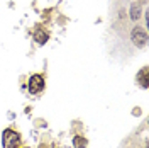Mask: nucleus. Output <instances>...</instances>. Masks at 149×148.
I'll return each instance as SVG.
<instances>
[{
  "instance_id": "nucleus-1",
  "label": "nucleus",
  "mask_w": 149,
  "mask_h": 148,
  "mask_svg": "<svg viewBox=\"0 0 149 148\" xmlns=\"http://www.w3.org/2000/svg\"><path fill=\"white\" fill-rule=\"evenodd\" d=\"M2 141H3V148H19L20 147V136H19L14 130L3 131Z\"/></svg>"
},
{
  "instance_id": "nucleus-2",
  "label": "nucleus",
  "mask_w": 149,
  "mask_h": 148,
  "mask_svg": "<svg viewBox=\"0 0 149 148\" xmlns=\"http://www.w3.org/2000/svg\"><path fill=\"white\" fill-rule=\"evenodd\" d=\"M130 39H132V43L137 48H142L146 44V41H148V34H146V31L142 27H134L132 29V34H130Z\"/></svg>"
},
{
  "instance_id": "nucleus-3",
  "label": "nucleus",
  "mask_w": 149,
  "mask_h": 148,
  "mask_svg": "<svg viewBox=\"0 0 149 148\" xmlns=\"http://www.w3.org/2000/svg\"><path fill=\"white\" fill-rule=\"evenodd\" d=\"M42 89H44V78H42V75H32L29 78V92L39 94Z\"/></svg>"
},
{
  "instance_id": "nucleus-4",
  "label": "nucleus",
  "mask_w": 149,
  "mask_h": 148,
  "mask_svg": "<svg viewBox=\"0 0 149 148\" xmlns=\"http://www.w3.org/2000/svg\"><path fill=\"white\" fill-rule=\"evenodd\" d=\"M137 82H139V85L142 89H148V85H149V68L148 66H144L137 73Z\"/></svg>"
},
{
  "instance_id": "nucleus-5",
  "label": "nucleus",
  "mask_w": 149,
  "mask_h": 148,
  "mask_svg": "<svg viewBox=\"0 0 149 148\" xmlns=\"http://www.w3.org/2000/svg\"><path fill=\"white\" fill-rule=\"evenodd\" d=\"M34 39H36L39 44H44L47 39H49V34H47L46 31H42V29H37L36 34H34Z\"/></svg>"
},
{
  "instance_id": "nucleus-6",
  "label": "nucleus",
  "mask_w": 149,
  "mask_h": 148,
  "mask_svg": "<svg viewBox=\"0 0 149 148\" xmlns=\"http://www.w3.org/2000/svg\"><path fill=\"white\" fill-rule=\"evenodd\" d=\"M73 145H74V148H86V140L83 136H74Z\"/></svg>"
},
{
  "instance_id": "nucleus-7",
  "label": "nucleus",
  "mask_w": 149,
  "mask_h": 148,
  "mask_svg": "<svg viewBox=\"0 0 149 148\" xmlns=\"http://www.w3.org/2000/svg\"><path fill=\"white\" fill-rule=\"evenodd\" d=\"M139 7H136V5H132V14H130V17L134 19V20H136V19H139Z\"/></svg>"
},
{
  "instance_id": "nucleus-8",
  "label": "nucleus",
  "mask_w": 149,
  "mask_h": 148,
  "mask_svg": "<svg viewBox=\"0 0 149 148\" xmlns=\"http://www.w3.org/2000/svg\"><path fill=\"white\" fill-rule=\"evenodd\" d=\"M39 148H47V147H46V145H41V147H39Z\"/></svg>"
}]
</instances>
